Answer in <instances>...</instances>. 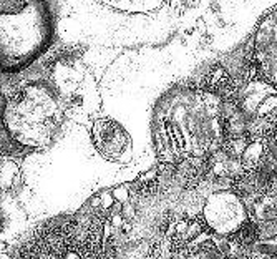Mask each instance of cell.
Listing matches in <instances>:
<instances>
[{
    "label": "cell",
    "instance_id": "cell-5",
    "mask_svg": "<svg viewBox=\"0 0 277 259\" xmlns=\"http://www.w3.org/2000/svg\"><path fill=\"white\" fill-rule=\"evenodd\" d=\"M264 156V143L260 142H250L248 148L241 154V164L244 172L256 170L260 164V160Z\"/></svg>",
    "mask_w": 277,
    "mask_h": 259
},
{
    "label": "cell",
    "instance_id": "cell-6",
    "mask_svg": "<svg viewBox=\"0 0 277 259\" xmlns=\"http://www.w3.org/2000/svg\"><path fill=\"white\" fill-rule=\"evenodd\" d=\"M114 194H116L118 200H123V201H126V200L130 198V196H128V191H126V190H122V188L114 190Z\"/></svg>",
    "mask_w": 277,
    "mask_h": 259
},
{
    "label": "cell",
    "instance_id": "cell-4",
    "mask_svg": "<svg viewBox=\"0 0 277 259\" xmlns=\"http://www.w3.org/2000/svg\"><path fill=\"white\" fill-rule=\"evenodd\" d=\"M239 110L248 118L277 115V90L266 84H249L239 95Z\"/></svg>",
    "mask_w": 277,
    "mask_h": 259
},
{
    "label": "cell",
    "instance_id": "cell-3",
    "mask_svg": "<svg viewBox=\"0 0 277 259\" xmlns=\"http://www.w3.org/2000/svg\"><path fill=\"white\" fill-rule=\"evenodd\" d=\"M92 134L98 152L104 158L120 160L124 153L130 152V146H132L130 136L123 130V126L118 125L116 122L108 120V118L96 120L93 123Z\"/></svg>",
    "mask_w": 277,
    "mask_h": 259
},
{
    "label": "cell",
    "instance_id": "cell-1",
    "mask_svg": "<svg viewBox=\"0 0 277 259\" xmlns=\"http://www.w3.org/2000/svg\"><path fill=\"white\" fill-rule=\"evenodd\" d=\"M254 46L260 74L277 86V10L268 15L259 25Z\"/></svg>",
    "mask_w": 277,
    "mask_h": 259
},
{
    "label": "cell",
    "instance_id": "cell-2",
    "mask_svg": "<svg viewBox=\"0 0 277 259\" xmlns=\"http://www.w3.org/2000/svg\"><path fill=\"white\" fill-rule=\"evenodd\" d=\"M208 224L221 232L241 230L244 224V206L232 193H219L208 203Z\"/></svg>",
    "mask_w": 277,
    "mask_h": 259
}]
</instances>
